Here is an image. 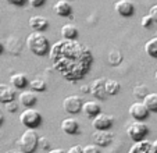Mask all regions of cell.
<instances>
[{
  "mask_svg": "<svg viewBox=\"0 0 157 153\" xmlns=\"http://www.w3.org/2000/svg\"><path fill=\"white\" fill-rule=\"evenodd\" d=\"M4 47H6V50L10 54H13V56H20L22 49H24V43H22L21 39L17 38V36H9Z\"/></svg>",
  "mask_w": 157,
  "mask_h": 153,
  "instance_id": "14",
  "label": "cell"
},
{
  "mask_svg": "<svg viewBox=\"0 0 157 153\" xmlns=\"http://www.w3.org/2000/svg\"><path fill=\"white\" fill-rule=\"evenodd\" d=\"M3 123H4V113H3V110L0 109V127L3 125Z\"/></svg>",
  "mask_w": 157,
  "mask_h": 153,
  "instance_id": "38",
  "label": "cell"
},
{
  "mask_svg": "<svg viewBox=\"0 0 157 153\" xmlns=\"http://www.w3.org/2000/svg\"><path fill=\"white\" fill-rule=\"evenodd\" d=\"M20 121L21 124L25 127V128H29V130H36L42 125V114L35 110L33 107H29V109L22 110V113L20 114Z\"/></svg>",
  "mask_w": 157,
  "mask_h": 153,
  "instance_id": "4",
  "label": "cell"
},
{
  "mask_svg": "<svg viewBox=\"0 0 157 153\" xmlns=\"http://www.w3.org/2000/svg\"><path fill=\"white\" fill-rule=\"evenodd\" d=\"M83 153H101L100 152V146L96 143H90L83 146Z\"/></svg>",
  "mask_w": 157,
  "mask_h": 153,
  "instance_id": "30",
  "label": "cell"
},
{
  "mask_svg": "<svg viewBox=\"0 0 157 153\" xmlns=\"http://www.w3.org/2000/svg\"><path fill=\"white\" fill-rule=\"evenodd\" d=\"M18 100H20L21 106H24L25 109H29V107H33L38 103V96L33 91H22L18 95Z\"/></svg>",
  "mask_w": 157,
  "mask_h": 153,
  "instance_id": "18",
  "label": "cell"
},
{
  "mask_svg": "<svg viewBox=\"0 0 157 153\" xmlns=\"http://www.w3.org/2000/svg\"><path fill=\"white\" fill-rule=\"evenodd\" d=\"M61 131L67 135H77L79 134V123L72 117H67L61 121Z\"/></svg>",
  "mask_w": 157,
  "mask_h": 153,
  "instance_id": "16",
  "label": "cell"
},
{
  "mask_svg": "<svg viewBox=\"0 0 157 153\" xmlns=\"http://www.w3.org/2000/svg\"><path fill=\"white\" fill-rule=\"evenodd\" d=\"M79 91L82 93H90V85H82L79 88Z\"/></svg>",
  "mask_w": 157,
  "mask_h": 153,
  "instance_id": "36",
  "label": "cell"
},
{
  "mask_svg": "<svg viewBox=\"0 0 157 153\" xmlns=\"http://www.w3.org/2000/svg\"><path fill=\"white\" fill-rule=\"evenodd\" d=\"M114 10L120 17L124 18H131L132 15H135V4L131 0H117L114 3Z\"/></svg>",
  "mask_w": 157,
  "mask_h": 153,
  "instance_id": "8",
  "label": "cell"
},
{
  "mask_svg": "<svg viewBox=\"0 0 157 153\" xmlns=\"http://www.w3.org/2000/svg\"><path fill=\"white\" fill-rule=\"evenodd\" d=\"M39 147L43 150H52V143L50 141H49V138H46V136H40L39 138Z\"/></svg>",
  "mask_w": 157,
  "mask_h": 153,
  "instance_id": "28",
  "label": "cell"
},
{
  "mask_svg": "<svg viewBox=\"0 0 157 153\" xmlns=\"http://www.w3.org/2000/svg\"><path fill=\"white\" fill-rule=\"evenodd\" d=\"M49 59L54 71L72 84L85 78L93 64L92 50L78 41H57L52 45Z\"/></svg>",
  "mask_w": 157,
  "mask_h": 153,
  "instance_id": "1",
  "label": "cell"
},
{
  "mask_svg": "<svg viewBox=\"0 0 157 153\" xmlns=\"http://www.w3.org/2000/svg\"><path fill=\"white\" fill-rule=\"evenodd\" d=\"M156 36H157V35H156Z\"/></svg>",
  "mask_w": 157,
  "mask_h": 153,
  "instance_id": "43",
  "label": "cell"
},
{
  "mask_svg": "<svg viewBox=\"0 0 157 153\" xmlns=\"http://www.w3.org/2000/svg\"><path fill=\"white\" fill-rule=\"evenodd\" d=\"M154 78H156V81H157V71H156V74H154Z\"/></svg>",
  "mask_w": 157,
  "mask_h": 153,
  "instance_id": "41",
  "label": "cell"
},
{
  "mask_svg": "<svg viewBox=\"0 0 157 153\" xmlns=\"http://www.w3.org/2000/svg\"><path fill=\"white\" fill-rule=\"evenodd\" d=\"M18 147L22 153H35L36 149L39 147V136L35 132V130H27L21 134L18 139Z\"/></svg>",
  "mask_w": 157,
  "mask_h": 153,
  "instance_id": "3",
  "label": "cell"
},
{
  "mask_svg": "<svg viewBox=\"0 0 157 153\" xmlns=\"http://www.w3.org/2000/svg\"><path fill=\"white\" fill-rule=\"evenodd\" d=\"M28 50H29L32 54L38 57H43V56H49L52 49L50 41L48 39V36L44 35L43 32H31L27 36V41H25Z\"/></svg>",
  "mask_w": 157,
  "mask_h": 153,
  "instance_id": "2",
  "label": "cell"
},
{
  "mask_svg": "<svg viewBox=\"0 0 157 153\" xmlns=\"http://www.w3.org/2000/svg\"><path fill=\"white\" fill-rule=\"evenodd\" d=\"M29 88L33 92H44L48 89V84L42 78H33L32 81H29Z\"/></svg>",
  "mask_w": 157,
  "mask_h": 153,
  "instance_id": "26",
  "label": "cell"
},
{
  "mask_svg": "<svg viewBox=\"0 0 157 153\" xmlns=\"http://www.w3.org/2000/svg\"><path fill=\"white\" fill-rule=\"evenodd\" d=\"M149 15H150L151 18H153V21L157 24V4H154V6L150 7V10H149Z\"/></svg>",
  "mask_w": 157,
  "mask_h": 153,
  "instance_id": "35",
  "label": "cell"
},
{
  "mask_svg": "<svg viewBox=\"0 0 157 153\" xmlns=\"http://www.w3.org/2000/svg\"><path fill=\"white\" fill-rule=\"evenodd\" d=\"M143 103L147 107L150 113H157V93L156 92H150L147 96L143 99Z\"/></svg>",
  "mask_w": 157,
  "mask_h": 153,
  "instance_id": "23",
  "label": "cell"
},
{
  "mask_svg": "<svg viewBox=\"0 0 157 153\" xmlns=\"http://www.w3.org/2000/svg\"><path fill=\"white\" fill-rule=\"evenodd\" d=\"M46 2L48 0H29L28 3L31 4V7H33V9H39V7H43L44 4H46Z\"/></svg>",
  "mask_w": 157,
  "mask_h": 153,
  "instance_id": "33",
  "label": "cell"
},
{
  "mask_svg": "<svg viewBox=\"0 0 157 153\" xmlns=\"http://www.w3.org/2000/svg\"><path fill=\"white\" fill-rule=\"evenodd\" d=\"M106 91L109 96H116L121 91V84L116 80H106Z\"/></svg>",
  "mask_w": 157,
  "mask_h": 153,
  "instance_id": "25",
  "label": "cell"
},
{
  "mask_svg": "<svg viewBox=\"0 0 157 153\" xmlns=\"http://www.w3.org/2000/svg\"><path fill=\"white\" fill-rule=\"evenodd\" d=\"M28 24H29L31 29L35 31V32H44L49 28V20L46 17H42V15H33V17H31Z\"/></svg>",
  "mask_w": 157,
  "mask_h": 153,
  "instance_id": "15",
  "label": "cell"
},
{
  "mask_svg": "<svg viewBox=\"0 0 157 153\" xmlns=\"http://www.w3.org/2000/svg\"><path fill=\"white\" fill-rule=\"evenodd\" d=\"M10 84H11L13 88L15 89H21L24 91L27 86H29V80H28V75L24 73H15L10 76Z\"/></svg>",
  "mask_w": 157,
  "mask_h": 153,
  "instance_id": "19",
  "label": "cell"
},
{
  "mask_svg": "<svg viewBox=\"0 0 157 153\" xmlns=\"http://www.w3.org/2000/svg\"><path fill=\"white\" fill-rule=\"evenodd\" d=\"M82 113L89 118H95L96 116L101 113V106L98 100H89V102L83 103Z\"/></svg>",
  "mask_w": 157,
  "mask_h": 153,
  "instance_id": "21",
  "label": "cell"
},
{
  "mask_svg": "<svg viewBox=\"0 0 157 153\" xmlns=\"http://www.w3.org/2000/svg\"><path fill=\"white\" fill-rule=\"evenodd\" d=\"M132 93H133V96L136 97V99H145L150 92H149V88L145 85V84H138V85L133 88Z\"/></svg>",
  "mask_w": 157,
  "mask_h": 153,
  "instance_id": "27",
  "label": "cell"
},
{
  "mask_svg": "<svg viewBox=\"0 0 157 153\" xmlns=\"http://www.w3.org/2000/svg\"><path fill=\"white\" fill-rule=\"evenodd\" d=\"M4 49H6V47H4V43H3V42H2V41H0V56L3 54Z\"/></svg>",
  "mask_w": 157,
  "mask_h": 153,
  "instance_id": "39",
  "label": "cell"
},
{
  "mask_svg": "<svg viewBox=\"0 0 157 153\" xmlns=\"http://www.w3.org/2000/svg\"><path fill=\"white\" fill-rule=\"evenodd\" d=\"M67 153H83V146H81V145H74V146H71L67 150Z\"/></svg>",
  "mask_w": 157,
  "mask_h": 153,
  "instance_id": "34",
  "label": "cell"
},
{
  "mask_svg": "<svg viewBox=\"0 0 157 153\" xmlns=\"http://www.w3.org/2000/svg\"><path fill=\"white\" fill-rule=\"evenodd\" d=\"M92 139L99 146H109L114 139V134L111 131H95L92 134Z\"/></svg>",
  "mask_w": 157,
  "mask_h": 153,
  "instance_id": "12",
  "label": "cell"
},
{
  "mask_svg": "<svg viewBox=\"0 0 157 153\" xmlns=\"http://www.w3.org/2000/svg\"><path fill=\"white\" fill-rule=\"evenodd\" d=\"M61 33V39L65 41H77L78 36H79V29H78L77 25L74 24H64L60 29Z\"/></svg>",
  "mask_w": 157,
  "mask_h": 153,
  "instance_id": "20",
  "label": "cell"
},
{
  "mask_svg": "<svg viewBox=\"0 0 157 153\" xmlns=\"http://www.w3.org/2000/svg\"><path fill=\"white\" fill-rule=\"evenodd\" d=\"M145 53L151 59H157V36L149 39L145 43Z\"/></svg>",
  "mask_w": 157,
  "mask_h": 153,
  "instance_id": "24",
  "label": "cell"
},
{
  "mask_svg": "<svg viewBox=\"0 0 157 153\" xmlns=\"http://www.w3.org/2000/svg\"><path fill=\"white\" fill-rule=\"evenodd\" d=\"M154 143H156V146H157V139H156V141H154Z\"/></svg>",
  "mask_w": 157,
  "mask_h": 153,
  "instance_id": "42",
  "label": "cell"
},
{
  "mask_svg": "<svg viewBox=\"0 0 157 153\" xmlns=\"http://www.w3.org/2000/svg\"><path fill=\"white\" fill-rule=\"evenodd\" d=\"M83 99L78 95H70L67 96L64 100H63V110L68 114H78V113L82 112L83 107Z\"/></svg>",
  "mask_w": 157,
  "mask_h": 153,
  "instance_id": "6",
  "label": "cell"
},
{
  "mask_svg": "<svg viewBox=\"0 0 157 153\" xmlns=\"http://www.w3.org/2000/svg\"><path fill=\"white\" fill-rule=\"evenodd\" d=\"M29 0H6V3L11 4V6H15V7H22L28 3Z\"/></svg>",
  "mask_w": 157,
  "mask_h": 153,
  "instance_id": "32",
  "label": "cell"
},
{
  "mask_svg": "<svg viewBox=\"0 0 157 153\" xmlns=\"http://www.w3.org/2000/svg\"><path fill=\"white\" fill-rule=\"evenodd\" d=\"M128 112H129L131 117L136 121H145L149 117V114H150V112L147 110V107L145 106L143 102H135V103H132L129 106Z\"/></svg>",
  "mask_w": 157,
  "mask_h": 153,
  "instance_id": "10",
  "label": "cell"
},
{
  "mask_svg": "<svg viewBox=\"0 0 157 153\" xmlns=\"http://www.w3.org/2000/svg\"><path fill=\"white\" fill-rule=\"evenodd\" d=\"M92 128L95 131H109L114 124V117L106 113H100L95 118H92Z\"/></svg>",
  "mask_w": 157,
  "mask_h": 153,
  "instance_id": "7",
  "label": "cell"
},
{
  "mask_svg": "<svg viewBox=\"0 0 157 153\" xmlns=\"http://www.w3.org/2000/svg\"><path fill=\"white\" fill-rule=\"evenodd\" d=\"M53 11L59 17H71L72 15V6L70 0H57L53 4Z\"/></svg>",
  "mask_w": 157,
  "mask_h": 153,
  "instance_id": "13",
  "label": "cell"
},
{
  "mask_svg": "<svg viewBox=\"0 0 157 153\" xmlns=\"http://www.w3.org/2000/svg\"><path fill=\"white\" fill-rule=\"evenodd\" d=\"M7 153H22L21 150H10V152H7Z\"/></svg>",
  "mask_w": 157,
  "mask_h": 153,
  "instance_id": "40",
  "label": "cell"
},
{
  "mask_svg": "<svg viewBox=\"0 0 157 153\" xmlns=\"http://www.w3.org/2000/svg\"><path fill=\"white\" fill-rule=\"evenodd\" d=\"M154 24V21H153V18L150 17L149 14H146V15H143L142 17V20H140V25H142V28H150L151 25Z\"/></svg>",
  "mask_w": 157,
  "mask_h": 153,
  "instance_id": "29",
  "label": "cell"
},
{
  "mask_svg": "<svg viewBox=\"0 0 157 153\" xmlns=\"http://www.w3.org/2000/svg\"><path fill=\"white\" fill-rule=\"evenodd\" d=\"M90 95L98 100H106L109 97L106 91V78H98L90 84Z\"/></svg>",
  "mask_w": 157,
  "mask_h": 153,
  "instance_id": "9",
  "label": "cell"
},
{
  "mask_svg": "<svg viewBox=\"0 0 157 153\" xmlns=\"http://www.w3.org/2000/svg\"><path fill=\"white\" fill-rule=\"evenodd\" d=\"M149 134V125L145 121H132L127 127V135L132 142H139L146 139Z\"/></svg>",
  "mask_w": 157,
  "mask_h": 153,
  "instance_id": "5",
  "label": "cell"
},
{
  "mask_svg": "<svg viewBox=\"0 0 157 153\" xmlns=\"http://www.w3.org/2000/svg\"><path fill=\"white\" fill-rule=\"evenodd\" d=\"M122 60H124V56H122V53L118 49H111L109 52V54H107V61H109V64L111 67H118L122 63Z\"/></svg>",
  "mask_w": 157,
  "mask_h": 153,
  "instance_id": "22",
  "label": "cell"
},
{
  "mask_svg": "<svg viewBox=\"0 0 157 153\" xmlns=\"http://www.w3.org/2000/svg\"><path fill=\"white\" fill-rule=\"evenodd\" d=\"M48 153H65L63 149H60V147H56V149H52V150H49Z\"/></svg>",
  "mask_w": 157,
  "mask_h": 153,
  "instance_id": "37",
  "label": "cell"
},
{
  "mask_svg": "<svg viewBox=\"0 0 157 153\" xmlns=\"http://www.w3.org/2000/svg\"><path fill=\"white\" fill-rule=\"evenodd\" d=\"M128 153H157V146L154 142L149 141V139H143L139 142H133Z\"/></svg>",
  "mask_w": 157,
  "mask_h": 153,
  "instance_id": "11",
  "label": "cell"
},
{
  "mask_svg": "<svg viewBox=\"0 0 157 153\" xmlns=\"http://www.w3.org/2000/svg\"><path fill=\"white\" fill-rule=\"evenodd\" d=\"M17 89L13 88L11 85H6V84H0V103H9L13 102L17 97Z\"/></svg>",
  "mask_w": 157,
  "mask_h": 153,
  "instance_id": "17",
  "label": "cell"
},
{
  "mask_svg": "<svg viewBox=\"0 0 157 153\" xmlns=\"http://www.w3.org/2000/svg\"><path fill=\"white\" fill-rule=\"evenodd\" d=\"M4 106H6V110L9 113H15L18 110V102H17V100H13V102L6 103Z\"/></svg>",
  "mask_w": 157,
  "mask_h": 153,
  "instance_id": "31",
  "label": "cell"
}]
</instances>
